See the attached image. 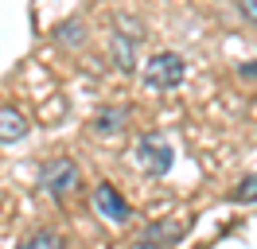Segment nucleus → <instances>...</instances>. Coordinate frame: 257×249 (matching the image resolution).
Listing matches in <instances>:
<instances>
[{
	"label": "nucleus",
	"mask_w": 257,
	"mask_h": 249,
	"mask_svg": "<svg viewBox=\"0 0 257 249\" xmlns=\"http://www.w3.org/2000/svg\"><path fill=\"white\" fill-rule=\"evenodd\" d=\"M78 179H82V171L70 156H55V160H47V164L39 168V187H43L55 202L70 199V195L78 191Z\"/></svg>",
	"instance_id": "nucleus-1"
},
{
	"label": "nucleus",
	"mask_w": 257,
	"mask_h": 249,
	"mask_svg": "<svg viewBox=\"0 0 257 249\" xmlns=\"http://www.w3.org/2000/svg\"><path fill=\"white\" fill-rule=\"evenodd\" d=\"M183 78H187V62H183L179 51H156V55L145 62V86L148 90L168 93V90H176Z\"/></svg>",
	"instance_id": "nucleus-2"
},
{
	"label": "nucleus",
	"mask_w": 257,
	"mask_h": 249,
	"mask_svg": "<svg viewBox=\"0 0 257 249\" xmlns=\"http://www.w3.org/2000/svg\"><path fill=\"white\" fill-rule=\"evenodd\" d=\"M133 160H137V168L145 171V175L160 179V175H168V171H172V164H176V152H172V144H168L160 133H148V137L137 140Z\"/></svg>",
	"instance_id": "nucleus-3"
},
{
	"label": "nucleus",
	"mask_w": 257,
	"mask_h": 249,
	"mask_svg": "<svg viewBox=\"0 0 257 249\" xmlns=\"http://www.w3.org/2000/svg\"><path fill=\"white\" fill-rule=\"evenodd\" d=\"M90 202H94L97 218H105V222H128V218H133V210H128V202H125V195H121L113 183H97V187H94V195H90Z\"/></svg>",
	"instance_id": "nucleus-4"
},
{
	"label": "nucleus",
	"mask_w": 257,
	"mask_h": 249,
	"mask_svg": "<svg viewBox=\"0 0 257 249\" xmlns=\"http://www.w3.org/2000/svg\"><path fill=\"white\" fill-rule=\"evenodd\" d=\"M125 125H128V109L125 105H101L94 117H90V129H94L97 137H117Z\"/></svg>",
	"instance_id": "nucleus-5"
},
{
	"label": "nucleus",
	"mask_w": 257,
	"mask_h": 249,
	"mask_svg": "<svg viewBox=\"0 0 257 249\" xmlns=\"http://www.w3.org/2000/svg\"><path fill=\"white\" fill-rule=\"evenodd\" d=\"M109 59L121 74H133V70H137V39H128L125 31H117L109 39Z\"/></svg>",
	"instance_id": "nucleus-6"
},
{
	"label": "nucleus",
	"mask_w": 257,
	"mask_h": 249,
	"mask_svg": "<svg viewBox=\"0 0 257 249\" xmlns=\"http://www.w3.org/2000/svg\"><path fill=\"white\" fill-rule=\"evenodd\" d=\"M28 137V117L20 109L4 105L0 109V144H16V140Z\"/></svg>",
	"instance_id": "nucleus-7"
},
{
	"label": "nucleus",
	"mask_w": 257,
	"mask_h": 249,
	"mask_svg": "<svg viewBox=\"0 0 257 249\" xmlns=\"http://www.w3.org/2000/svg\"><path fill=\"white\" fill-rule=\"evenodd\" d=\"M179 237H183V226H179V222H152L145 230V241H156V245H172Z\"/></svg>",
	"instance_id": "nucleus-8"
},
{
	"label": "nucleus",
	"mask_w": 257,
	"mask_h": 249,
	"mask_svg": "<svg viewBox=\"0 0 257 249\" xmlns=\"http://www.w3.org/2000/svg\"><path fill=\"white\" fill-rule=\"evenodd\" d=\"M16 249H66V241L55 230H35V233H28Z\"/></svg>",
	"instance_id": "nucleus-9"
},
{
	"label": "nucleus",
	"mask_w": 257,
	"mask_h": 249,
	"mask_svg": "<svg viewBox=\"0 0 257 249\" xmlns=\"http://www.w3.org/2000/svg\"><path fill=\"white\" fill-rule=\"evenodd\" d=\"M59 43H70V47L86 43V28H82V20H66V24H59Z\"/></svg>",
	"instance_id": "nucleus-10"
},
{
	"label": "nucleus",
	"mask_w": 257,
	"mask_h": 249,
	"mask_svg": "<svg viewBox=\"0 0 257 249\" xmlns=\"http://www.w3.org/2000/svg\"><path fill=\"white\" fill-rule=\"evenodd\" d=\"M230 202H245V206L257 202V171H253V175H245V179L230 191Z\"/></svg>",
	"instance_id": "nucleus-11"
},
{
	"label": "nucleus",
	"mask_w": 257,
	"mask_h": 249,
	"mask_svg": "<svg viewBox=\"0 0 257 249\" xmlns=\"http://www.w3.org/2000/svg\"><path fill=\"white\" fill-rule=\"evenodd\" d=\"M238 8H241V16H245L249 24H257V0H238Z\"/></svg>",
	"instance_id": "nucleus-12"
},
{
	"label": "nucleus",
	"mask_w": 257,
	"mask_h": 249,
	"mask_svg": "<svg viewBox=\"0 0 257 249\" xmlns=\"http://www.w3.org/2000/svg\"><path fill=\"white\" fill-rule=\"evenodd\" d=\"M238 78L253 82V78H257V59H253V62H241V66H238Z\"/></svg>",
	"instance_id": "nucleus-13"
},
{
	"label": "nucleus",
	"mask_w": 257,
	"mask_h": 249,
	"mask_svg": "<svg viewBox=\"0 0 257 249\" xmlns=\"http://www.w3.org/2000/svg\"><path fill=\"white\" fill-rule=\"evenodd\" d=\"M128 249H164V245H156V241H137V245H128Z\"/></svg>",
	"instance_id": "nucleus-14"
}]
</instances>
